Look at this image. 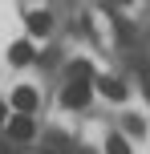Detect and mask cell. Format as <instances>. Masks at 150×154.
<instances>
[{
    "label": "cell",
    "instance_id": "8992f818",
    "mask_svg": "<svg viewBox=\"0 0 150 154\" xmlns=\"http://www.w3.org/2000/svg\"><path fill=\"white\" fill-rule=\"evenodd\" d=\"M49 12H29V32H49Z\"/></svg>",
    "mask_w": 150,
    "mask_h": 154
},
{
    "label": "cell",
    "instance_id": "9c48e42d",
    "mask_svg": "<svg viewBox=\"0 0 150 154\" xmlns=\"http://www.w3.org/2000/svg\"><path fill=\"white\" fill-rule=\"evenodd\" d=\"M0 154H8V146H4V142H0Z\"/></svg>",
    "mask_w": 150,
    "mask_h": 154
},
{
    "label": "cell",
    "instance_id": "6da1fadb",
    "mask_svg": "<svg viewBox=\"0 0 150 154\" xmlns=\"http://www.w3.org/2000/svg\"><path fill=\"white\" fill-rule=\"evenodd\" d=\"M61 101H65V106H85V101H89V77H69Z\"/></svg>",
    "mask_w": 150,
    "mask_h": 154
},
{
    "label": "cell",
    "instance_id": "30bf717a",
    "mask_svg": "<svg viewBox=\"0 0 150 154\" xmlns=\"http://www.w3.org/2000/svg\"><path fill=\"white\" fill-rule=\"evenodd\" d=\"M0 122H4V106H0Z\"/></svg>",
    "mask_w": 150,
    "mask_h": 154
},
{
    "label": "cell",
    "instance_id": "277c9868",
    "mask_svg": "<svg viewBox=\"0 0 150 154\" xmlns=\"http://www.w3.org/2000/svg\"><path fill=\"white\" fill-rule=\"evenodd\" d=\"M8 61H12V65H29L32 61V49L24 45V41H16V45L8 49Z\"/></svg>",
    "mask_w": 150,
    "mask_h": 154
},
{
    "label": "cell",
    "instance_id": "5b68a950",
    "mask_svg": "<svg viewBox=\"0 0 150 154\" xmlns=\"http://www.w3.org/2000/svg\"><path fill=\"white\" fill-rule=\"evenodd\" d=\"M102 93H106V97H114V101H122V97H126V85L114 81V77H106V81H102Z\"/></svg>",
    "mask_w": 150,
    "mask_h": 154
},
{
    "label": "cell",
    "instance_id": "52a82bcc",
    "mask_svg": "<svg viewBox=\"0 0 150 154\" xmlns=\"http://www.w3.org/2000/svg\"><path fill=\"white\" fill-rule=\"evenodd\" d=\"M106 154H130L126 138H110V142H106Z\"/></svg>",
    "mask_w": 150,
    "mask_h": 154
},
{
    "label": "cell",
    "instance_id": "7a4b0ae2",
    "mask_svg": "<svg viewBox=\"0 0 150 154\" xmlns=\"http://www.w3.org/2000/svg\"><path fill=\"white\" fill-rule=\"evenodd\" d=\"M32 130H37V126H32V118H12V122H8V138H16V142H29L32 138Z\"/></svg>",
    "mask_w": 150,
    "mask_h": 154
},
{
    "label": "cell",
    "instance_id": "3957f363",
    "mask_svg": "<svg viewBox=\"0 0 150 154\" xmlns=\"http://www.w3.org/2000/svg\"><path fill=\"white\" fill-rule=\"evenodd\" d=\"M12 106L29 118L32 109H37V89H29V85H24V89H16V93H12Z\"/></svg>",
    "mask_w": 150,
    "mask_h": 154
},
{
    "label": "cell",
    "instance_id": "ba28073f",
    "mask_svg": "<svg viewBox=\"0 0 150 154\" xmlns=\"http://www.w3.org/2000/svg\"><path fill=\"white\" fill-rule=\"evenodd\" d=\"M126 130L130 134H142V118H126Z\"/></svg>",
    "mask_w": 150,
    "mask_h": 154
}]
</instances>
